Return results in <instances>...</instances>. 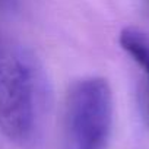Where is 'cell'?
Instances as JSON below:
<instances>
[{
    "instance_id": "3957f363",
    "label": "cell",
    "mask_w": 149,
    "mask_h": 149,
    "mask_svg": "<svg viewBox=\"0 0 149 149\" xmlns=\"http://www.w3.org/2000/svg\"><path fill=\"white\" fill-rule=\"evenodd\" d=\"M121 48L142 69L148 84V121H149V35L139 28L126 26L118 35Z\"/></svg>"
},
{
    "instance_id": "7a4b0ae2",
    "label": "cell",
    "mask_w": 149,
    "mask_h": 149,
    "mask_svg": "<svg viewBox=\"0 0 149 149\" xmlns=\"http://www.w3.org/2000/svg\"><path fill=\"white\" fill-rule=\"evenodd\" d=\"M67 118L76 149H107L113 130V92L107 79L88 76L67 98Z\"/></svg>"
},
{
    "instance_id": "277c9868",
    "label": "cell",
    "mask_w": 149,
    "mask_h": 149,
    "mask_svg": "<svg viewBox=\"0 0 149 149\" xmlns=\"http://www.w3.org/2000/svg\"><path fill=\"white\" fill-rule=\"evenodd\" d=\"M18 0H0V9H10Z\"/></svg>"
},
{
    "instance_id": "6da1fadb",
    "label": "cell",
    "mask_w": 149,
    "mask_h": 149,
    "mask_svg": "<svg viewBox=\"0 0 149 149\" xmlns=\"http://www.w3.org/2000/svg\"><path fill=\"white\" fill-rule=\"evenodd\" d=\"M48 89L40 63L28 51L0 45V132L19 146L37 142Z\"/></svg>"
}]
</instances>
